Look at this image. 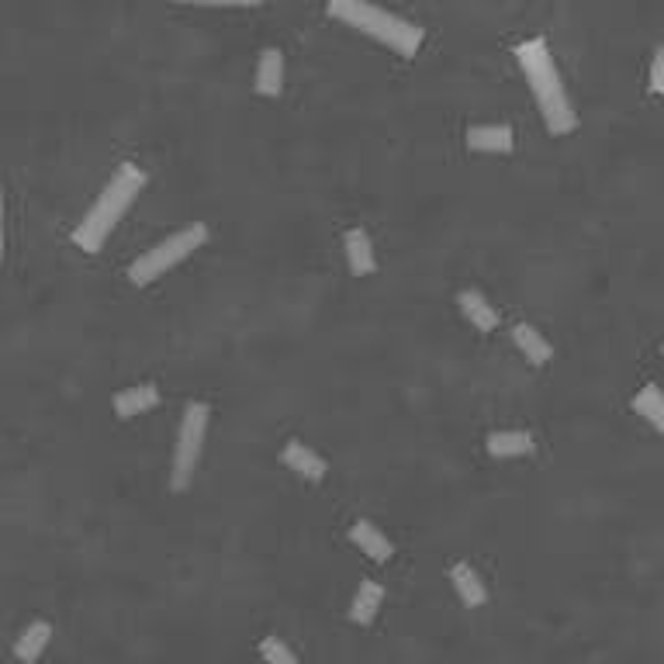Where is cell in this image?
<instances>
[{
	"mask_svg": "<svg viewBox=\"0 0 664 664\" xmlns=\"http://www.w3.org/2000/svg\"><path fill=\"white\" fill-rule=\"evenodd\" d=\"M512 343L519 346V353H523V357L530 360L533 367H543L550 357H554V346L543 339V332H537L533 326H526V322H519V326L512 329Z\"/></svg>",
	"mask_w": 664,
	"mask_h": 664,
	"instance_id": "obj_14",
	"label": "cell"
},
{
	"mask_svg": "<svg viewBox=\"0 0 664 664\" xmlns=\"http://www.w3.org/2000/svg\"><path fill=\"white\" fill-rule=\"evenodd\" d=\"M633 412L644 415V419L664 436V391L658 388V384H647V388H640V395L633 398Z\"/></svg>",
	"mask_w": 664,
	"mask_h": 664,
	"instance_id": "obj_18",
	"label": "cell"
},
{
	"mask_svg": "<svg viewBox=\"0 0 664 664\" xmlns=\"http://www.w3.org/2000/svg\"><path fill=\"white\" fill-rule=\"evenodd\" d=\"M177 4H191V7H260L263 0H177Z\"/></svg>",
	"mask_w": 664,
	"mask_h": 664,
	"instance_id": "obj_20",
	"label": "cell"
},
{
	"mask_svg": "<svg viewBox=\"0 0 664 664\" xmlns=\"http://www.w3.org/2000/svg\"><path fill=\"white\" fill-rule=\"evenodd\" d=\"M205 239H208V225L205 222H194V225H187V229L173 232L170 239H163V243H156L153 249H146V253H142L139 260L128 267V281L132 284H153L156 277L166 274V270H173L177 263H184L194 249L205 246Z\"/></svg>",
	"mask_w": 664,
	"mask_h": 664,
	"instance_id": "obj_4",
	"label": "cell"
},
{
	"mask_svg": "<svg viewBox=\"0 0 664 664\" xmlns=\"http://www.w3.org/2000/svg\"><path fill=\"white\" fill-rule=\"evenodd\" d=\"M661 353H664V350H661Z\"/></svg>",
	"mask_w": 664,
	"mask_h": 664,
	"instance_id": "obj_22",
	"label": "cell"
},
{
	"mask_svg": "<svg viewBox=\"0 0 664 664\" xmlns=\"http://www.w3.org/2000/svg\"><path fill=\"white\" fill-rule=\"evenodd\" d=\"M457 305H460V315H464L471 326H478V329H495L498 326V312H495V305L492 301L485 298L481 291H460L457 294Z\"/></svg>",
	"mask_w": 664,
	"mask_h": 664,
	"instance_id": "obj_11",
	"label": "cell"
},
{
	"mask_svg": "<svg viewBox=\"0 0 664 664\" xmlns=\"http://www.w3.org/2000/svg\"><path fill=\"white\" fill-rule=\"evenodd\" d=\"M329 14L343 25L357 28L367 39L388 45L398 56H415L422 45V28L412 25V21L398 18V14H388L381 7L367 4V0H329Z\"/></svg>",
	"mask_w": 664,
	"mask_h": 664,
	"instance_id": "obj_3",
	"label": "cell"
},
{
	"mask_svg": "<svg viewBox=\"0 0 664 664\" xmlns=\"http://www.w3.org/2000/svg\"><path fill=\"white\" fill-rule=\"evenodd\" d=\"M256 94L277 97L284 90V52L281 49H263L260 63H256Z\"/></svg>",
	"mask_w": 664,
	"mask_h": 664,
	"instance_id": "obj_7",
	"label": "cell"
},
{
	"mask_svg": "<svg viewBox=\"0 0 664 664\" xmlns=\"http://www.w3.org/2000/svg\"><path fill=\"white\" fill-rule=\"evenodd\" d=\"M381 602H384V588L377 585V581H360L357 595H353V602H350V620L360 623V626L374 623Z\"/></svg>",
	"mask_w": 664,
	"mask_h": 664,
	"instance_id": "obj_16",
	"label": "cell"
},
{
	"mask_svg": "<svg viewBox=\"0 0 664 664\" xmlns=\"http://www.w3.org/2000/svg\"><path fill=\"white\" fill-rule=\"evenodd\" d=\"M49 637H52V626L45 623V620L28 623L25 630H21V637L14 640V658H18V661H25V664L39 661V654L45 651V644H49Z\"/></svg>",
	"mask_w": 664,
	"mask_h": 664,
	"instance_id": "obj_15",
	"label": "cell"
},
{
	"mask_svg": "<svg viewBox=\"0 0 664 664\" xmlns=\"http://www.w3.org/2000/svg\"><path fill=\"white\" fill-rule=\"evenodd\" d=\"M146 170L135 163H125L122 170L111 177V184L101 191V198L94 201V208L83 215V222L73 229V243H77L83 253H97L104 246V239L111 236L122 215L128 211V205L135 201V194L146 187Z\"/></svg>",
	"mask_w": 664,
	"mask_h": 664,
	"instance_id": "obj_2",
	"label": "cell"
},
{
	"mask_svg": "<svg viewBox=\"0 0 664 664\" xmlns=\"http://www.w3.org/2000/svg\"><path fill=\"white\" fill-rule=\"evenodd\" d=\"M260 654H263V661H267V664H301L281 637H263Z\"/></svg>",
	"mask_w": 664,
	"mask_h": 664,
	"instance_id": "obj_19",
	"label": "cell"
},
{
	"mask_svg": "<svg viewBox=\"0 0 664 664\" xmlns=\"http://www.w3.org/2000/svg\"><path fill=\"white\" fill-rule=\"evenodd\" d=\"M343 246H346V260H350V270L357 277H367L377 270V260H374V246H371V236H367L360 225H353V229H346L343 236Z\"/></svg>",
	"mask_w": 664,
	"mask_h": 664,
	"instance_id": "obj_8",
	"label": "cell"
},
{
	"mask_svg": "<svg viewBox=\"0 0 664 664\" xmlns=\"http://www.w3.org/2000/svg\"><path fill=\"white\" fill-rule=\"evenodd\" d=\"M350 540L357 543L360 550H364L371 561L377 564H388L391 554H395V547H391V540L384 537L381 530H377L374 523H367V519H357V523L350 526Z\"/></svg>",
	"mask_w": 664,
	"mask_h": 664,
	"instance_id": "obj_9",
	"label": "cell"
},
{
	"mask_svg": "<svg viewBox=\"0 0 664 664\" xmlns=\"http://www.w3.org/2000/svg\"><path fill=\"white\" fill-rule=\"evenodd\" d=\"M516 56H519V66H523L526 80H530L533 97H537V104H540V115H543V125H547V132L550 135L575 132L578 118H575V111H571L568 90H564L561 73H557L554 56H550L547 42H543V39L523 42L516 49Z\"/></svg>",
	"mask_w": 664,
	"mask_h": 664,
	"instance_id": "obj_1",
	"label": "cell"
},
{
	"mask_svg": "<svg viewBox=\"0 0 664 664\" xmlns=\"http://www.w3.org/2000/svg\"><path fill=\"white\" fill-rule=\"evenodd\" d=\"M153 405H160V388L156 384H139V388H125L115 395L118 419H135V415L153 409Z\"/></svg>",
	"mask_w": 664,
	"mask_h": 664,
	"instance_id": "obj_12",
	"label": "cell"
},
{
	"mask_svg": "<svg viewBox=\"0 0 664 664\" xmlns=\"http://www.w3.org/2000/svg\"><path fill=\"white\" fill-rule=\"evenodd\" d=\"M651 94H664V45L654 52L651 63Z\"/></svg>",
	"mask_w": 664,
	"mask_h": 664,
	"instance_id": "obj_21",
	"label": "cell"
},
{
	"mask_svg": "<svg viewBox=\"0 0 664 664\" xmlns=\"http://www.w3.org/2000/svg\"><path fill=\"white\" fill-rule=\"evenodd\" d=\"M516 135L509 125H474L467 128V149L474 153H512Z\"/></svg>",
	"mask_w": 664,
	"mask_h": 664,
	"instance_id": "obj_6",
	"label": "cell"
},
{
	"mask_svg": "<svg viewBox=\"0 0 664 664\" xmlns=\"http://www.w3.org/2000/svg\"><path fill=\"white\" fill-rule=\"evenodd\" d=\"M488 454L492 457H526V454H533V436L519 433V429L492 433L488 436Z\"/></svg>",
	"mask_w": 664,
	"mask_h": 664,
	"instance_id": "obj_17",
	"label": "cell"
},
{
	"mask_svg": "<svg viewBox=\"0 0 664 664\" xmlns=\"http://www.w3.org/2000/svg\"><path fill=\"white\" fill-rule=\"evenodd\" d=\"M450 581H454V588H457V595H460V602L464 606H471V609H478V606H485L488 602V588H485V581L478 578V571L471 568V564H454L450 568Z\"/></svg>",
	"mask_w": 664,
	"mask_h": 664,
	"instance_id": "obj_13",
	"label": "cell"
},
{
	"mask_svg": "<svg viewBox=\"0 0 664 664\" xmlns=\"http://www.w3.org/2000/svg\"><path fill=\"white\" fill-rule=\"evenodd\" d=\"M284 464H288L294 474H301L305 481L326 478V460L315 454L312 447H305L301 440H288V447H284Z\"/></svg>",
	"mask_w": 664,
	"mask_h": 664,
	"instance_id": "obj_10",
	"label": "cell"
},
{
	"mask_svg": "<svg viewBox=\"0 0 664 664\" xmlns=\"http://www.w3.org/2000/svg\"><path fill=\"white\" fill-rule=\"evenodd\" d=\"M208 415L211 409L205 402H191L184 409V422H180V433H177V450H173V471H170V485L177 488V492H184V488L191 485L194 471H198L201 450H205Z\"/></svg>",
	"mask_w": 664,
	"mask_h": 664,
	"instance_id": "obj_5",
	"label": "cell"
}]
</instances>
